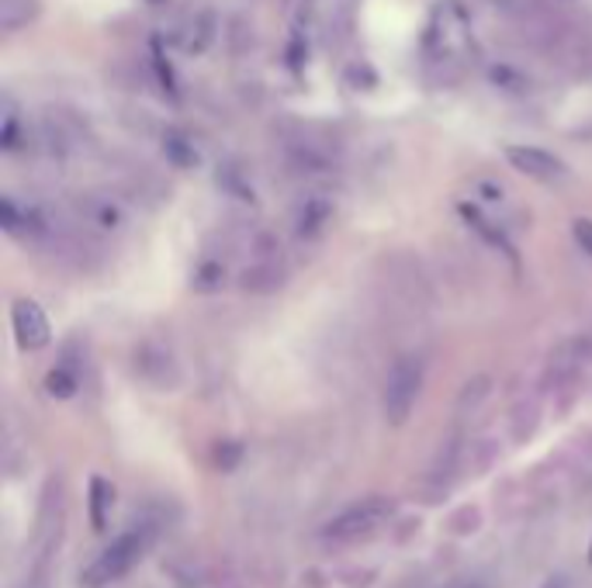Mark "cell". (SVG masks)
Wrapping results in <instances>:
<instances>
[{"instance_id": "obj_10", "label": "cell", "mask_w": 592, "mask_h": 588, "mask_svg": "<svg viewBox=\"0 0 592 588\" xmlns=\"http://www.w3.org/2000/svg\"><path fill=\"white\" fill-rule=\"evenodd\" d=\"M112 506H115V485L104 482V477H91V527L98 533H104Z\"/></svg>"}, {"instance_id": "obj_8", "label": "cell", "mask_w": 592, "mask_h": 588, "mask_svg": "<svg viewBox=\"0 0 592 588\" xmlns=\"http://www.w3.org/2000/svg\"><path fill=\"white\" fill-rule=\"evenodd\" d=\"M579 367H582V346L579 343H561L558 350L551 354V360H547V388H555V391H565V388H572L576 378H579Z\"/></svg>"}, {"instance_id": "obj_5", "label": "cell", "mask_w": 592, "mask_h": 588, "mask_svg": "<svg viewBox=\"0 0 592 588\" xmlns=\"http://www.w3.org/2000/svg\"><path fill=\"white\" fill-rule=\"evenodd\" d=\"M11 325H14L18 343L25 346V350H42V346H46V343L53 339V330H49L46 312H42L38 304L29 301V298L14 301V309H11Z\"/></svg>"}, {"instance_id": "obj_12", "label": "cell", "mask_w": 592, "mask_h": 588, "mask_svg": "<svg viewBox=\"0 0 592 588\" xmlns=\"http://www.w3.org/2000/svg\"><path fill=\"white\" fill-rule=\"evenodd\" d=\"M326 222H329V205L319 201V198H305V205L298 208V219H295L298 232L301 235H319Z\"/></svg>"}, {"instance_id": "obj_2", "label": "cell", "mask_w": 592, "mask_h": 588, "mask_svg": "<svg viewBox=\"0 0 592 588\" xmlns=\"http://www.w3.org/2000/svg\"><path fill=\"white\" fill-rule=\"evenodd\" d=\"M395 512V503L391 498H361V503L346 506L340 516H333L319 530L322 540H333V543H350V540H361V537H371L375 530H382L385 522L391 519Z\"/></svg>"}, {"instance_id": "obj_9", "label": "cell", "mask_w": 592, "mask_h": 588, "mask_svg": "<svg viewBox=\"0 0 592 588\" xmlns=\"http://www.w3.org/2000/svg\"><path fill=\"white\" fill-rule=\"evenodd\" d=\"M354 4H357V0H312L316 21H319V28H322L326 38L346 35L350 18H354Z\"/></svg>"}, {"instance_id": "obj_4", "label": "cell", "mask_w": 592, "mask_h": 588, "mask_svg": "<svg viewBox=\"0 0 592 588\" xmlns=\"http://www.w3.org/2000/svg\"><path fill=\"white\" fill-rule=\"evenodd\" d=\"M506 160L513 170L523 173V177L540 181V184L565 181V173H568L565 160H558L555 152L537 149V146H506Z\"/></svg>"}, {"instance_id": "obj_17", "label": "cell", "mask_w": 592, "mask_h": 588, "mask_svg": "<svg viewBox=\"0 0 592 588\" xmlns=\"http://www.w3.org/2000/svg\"><path fill=\"white\" fill-rule=\"evenodd\" d=\"M589 564H592V551H589Z\"/></svg>"}, {"instance_id": "obj_13", "label": "cell", "mask_w": 592, "mask_h": 588, "mask_svg": "<svg viewBox=\"0 0 592 588\" xmlns=\"http://www.w3.org/2000/svg\"><path fill=\"white\" fill-rule=\"evenodd\" d=\"M46 391H49L53 399H70L73 391H77V374H73L70 367H56V370H49Z\"/></svg>"}, {"instance_id": "obj_3", "label": "cell", "mask_w": 592, "mask_h": 588, "mask_svg": "<svg viewBox=\"0 0 592 588\" xmlns=\"http://www.w3.org/2000/svg\"><path fill=\"white\" fill-rule=\"evenodd\" d=\"M423 391V360L420 357H399L385 378V419L391 426H406L415 402Z\"/></svg>"}, {"instance_id": "obj_6", "label": "cell", "mask_w": 592, "mask_h": 588, "mask_svg": "<svg viewBox=\"0 0 592 588\" xmlns=\"http://www.w3.org/2000/svg\"><path fill=\"white\" fill-rule=\"evenodd\" d=\"M267 246V243H263ZM257 250L253 264L243 270V277H239V288L250 291V295H271L284 285V267L277 264V250Z\"/></svg>"}, {"instance_id": "obj_11", "label": "cell", "mask_w": 592, "mask_h": 588, "mask_svg": "<svg viewBox=\"0 0 592 588\" xmlns=\"http://www.w3.org/2000/svg\"><path fill=\"white\" fill-rule=\"evenodd\" d=\"M35 11H38L35 0H0V28L18 32L21 25H29L35 18Z\"/></svg>"}, {"instance_id": "obj_15", "label": "cell", "mask_w": 592, "mask_h": 588, "mask_svg": "<svg viewBox=\"0 0 592 588\" xmlns=\"http://www.w3.org/2000/svg\"><path fill=\"white\" fill-rule=\"evenodd\" d=\"M572 235H576L579 250L592 256V219H576L572 222Z\"/></svg>"}, {"instance_id": "obj_7", "label": "cell", "mask_w": 592, "mask_h": 588, "mask_svg": "<svg viewBox=\"0 0 592 588\" xmlns=\"http://www.w3.org/2000/svg\"><path fill=\"white\" fill-rule=\"evenodd\" d=\"M136 370L157 388H173L178 384V364H173V357L163 350V346L157 343H146L143 350H136Z\"/></svg>"}, {"instance_id": "obj_14", "label": "cell", "mask_w": 592, "mask_h": 588, "mask_svg": "<svg viewBox=\"0 0 592 588\" xmlns=\"http://www.w3.org/2000/svg\"><path fill=\"white\" fill-rule=\"evenodd\" d=\"M489 395V378H471L468 384H465V395H460V408H475L481 399Z\"/></svg>"}, {"instance_id": "obj_1", "label": "cell", "mask_w": 592, "mask_h": 588, "mask_svg": "<svg viewBox=\"0 0 592 588\" xmlns=\"http://www.w3.org/2000/svg\"><path fill=\"white\" fill-rule=\"evenodd\" d=\"M146 551H149V530H128V533L115 537L91 561V568L83 572L80 585L83 588H104V585H112V581H122L143 561Z\"/></svg>"}, {"instance_id": "obj_16", "label": "cell", "mask_w": 592, "mask_h": 588, "mask_svg": "<svg viewBox=\"0 0 592 588\" xmlns=\"http://www.w3.org/2000/svg\"><path fill=\"white\" fill-rule=\"evenodd\" d=\"M540 588H568V575H561V572H558V575H551V578H547Z\"/></svg>"}]
</instances>
